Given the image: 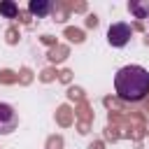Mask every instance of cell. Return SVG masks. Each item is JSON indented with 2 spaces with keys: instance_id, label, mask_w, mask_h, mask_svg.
Masks as SVG:
<instances>
[{
  "instance_id": "cell-1",
  "label": "cell",
  "mask_w": 149,
  "mask_h": 149,
  "mask_svg": "<svg viewBox=\"0 0 149 149\" xmlns=\"http://www.w3.org/2000/svg\"><path fill=\"white\" fill-rule=\"evenodd\" d=\"M114 91L123 102H140L149 93V72L142 65H126L114 77Z\"/></svg>"
},
{
  "instance_id": "cell-2",
  "label": "cell",
  "mask_w": 149,
  "mask_h": 149,
  "mask_svg": "<svg viewBox=\"0 0 149 149\" xmlns=\"http://www.w3.org/2000/svg\"><path fill=\"white\" fill-rule=\"evenodd\" d=\"M130 35H133V28H130V23H123V21H116L107 28V42L116 49L126 47L130 42Z\"/></svg>"
},
{
  "instance_id": "cell-3",
  "label": "cell",
  "mask_w": 149,
  "mask_h": 149,
  "mask_svg": "<svg viewBox=\"0 0 149 149\" xmlns=\"http://www.w3.org/2000/svg\"><path fill=\"white\" fill-rule=\"evenodd\" d=\"M16 126H19V116L14 107L7 102H0V135H9Z\"/></svg>"
},
{
  "instance_id": "cell-4",
  "label": "cell",
  "mask_w": 149,
  "mask_h": 149,
  "mask_svg": "<svg viewBox=\"0 0 149 149\" xmlns=\"http://www.w3.org/2000/svg\"><path fill=\"white\" fill-rule=\"evenodd\" d=\"M128 12L135 19H149V0H130L128 2Z\"/></svg>"
},
{
  "instance_id": "cell-5",
  "label": "cell",
  "mask_w": 149,
  "mask_h": 149,
  "mask_svg": "<svg viewBox=\"0 0 149 149\" xmlns=\"http://www.w3.org/2000/svg\"><path fill=\"white\" fill-rule=\"evenodd\" d=\"M28 9H30V14H35V16H47V14L54 9V5H51V0H30V2H28Z\"/></svg>"
},
{
  "instance_id": "cell-6",
  "label": "cell",
  "mask_w": 149,
  "mask_h": 149,
  "mask_svg": "<svg viewBox=\"0 0 149 149\" xmlns=\"http://www.w3.org/2000/svg\"><path fill=\"white\" fill-rule=\"evenodd\" d=\"M0 14H2L5 19H16V16H19V5H16L14 0H2V2H0Z\"/></svg>"
}]
</instances>
